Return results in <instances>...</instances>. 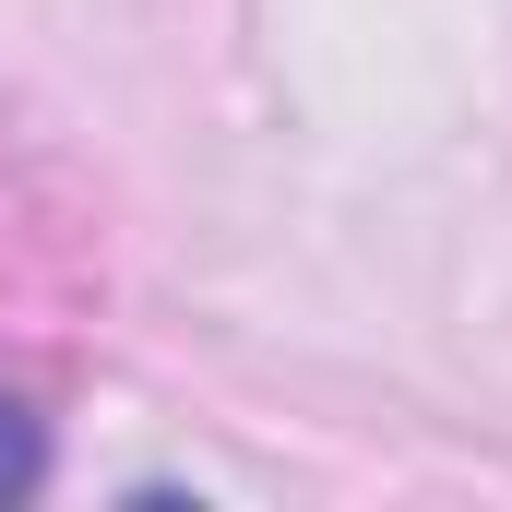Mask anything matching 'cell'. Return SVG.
<instances>
[{
  "mask_svg": "<svg viewBox=\"0 0 512 512\" xmlns=\"http://www.w3.org/2000/svg\"><path fill=\"white\" fill-rule=\"evenodd\" d=\"M36 477H48V417L24 393H0V501H24Z\"/></svg>",
  "mask_w": 512,
  "mask_h": 512,
  "instance_id": "6da1fadb",
  "label": "cell"
}]
</instances>
